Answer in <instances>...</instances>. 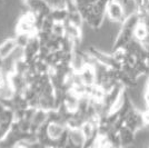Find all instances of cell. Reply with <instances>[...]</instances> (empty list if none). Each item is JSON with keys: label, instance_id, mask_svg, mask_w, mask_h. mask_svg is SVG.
Here are the masks:
<instances>
[{"label": "cell", "instance_id": "6da1fadb", "mask_svg": "<svg viewBox=\"0 0 149 148\" xmlns=\"http://www.w3.org/2000/svg\"><path fill=\"white\" fill-rule=\"evenodd\" d=\"M106 15L113 22L123 24L126 19V13L123 2H120L119 0H109L107 3Z\"/></svg>", "mask_w": 149, "mask_h": 148}, {"label": "cell", "instance_id": "7a4b0ae2", "mask_svg": "<svg viewBox=\"0 0 149 148\" xmlns=\"http://www.w3.org/2000/svg\"><path fill=\"white\" fill-rule=\"evenodd\" d=\"M88 52L93 56L97 61L101 62V64H104V65L108 66V67L115 68V69H121V65H123V64L120 61H118V60L113 57L112 54L109 55V54L102 52V51H100V50L96 49L95 47H89Z\"/></svg>", "mask_w": 149, "mask_h": 148}, {"label": "cell", "instance_id": "3957f363", "mask_svg": "<svg viewBox=\"0 0 149 148\" xmlns=\"http://www.w3.org/2000/svg\"><path fill=\"white\" fill-rule=\"evenodd\" d=\"M125 125L130 128L132 131L137 133L139 129H141L143 127H145V121H143V112L139 111L137 108H135L134 110L130 112V115L126 118V121H125Z\"/></svg>", "mask_w": 149, "mask_h": 148}, {"label": "cell", "instance_id": "277c9868", "mask_svg": "<svg viewBox=\"0 0 149 148\" xmlns=\"http://www.w3.org/2000/svg\"><path fill=\"white\" fill-rule=\"evenodd\" d=\"M132 38H134V30L130 28L125 27V26H121L118 36L116 38V41L112 46V51L120 49V48H124Z\"/></svg>", "mask_w": 149, "mask_h": 148}, {"label": "cell", "instance_id": "5b68a950", "mask_svg": "<svg viewBox=\"0 0 149 148\" xmlns=\"http://www.w3.org/2000/svg\"><path fill=\"white\" fill-rule=\"evenodd\" d=\"M65 130L66 129L61 125V123L50 121V124L47 126V135L50 138V140H58L65 133Z\"/></svg>", "mask_w": 149, "mask_h": 148}, {"label": "cell", "instance_id": "8992f818", "mask_svg": "<svg viewBox=\"0 0 149 148\" xmlns=\"http://www.w3.org/2000/svg\"><path fill=\"white\" fill-rule=\"evenodd\" d=\"M119 135H120V139H121V147L130 146L131 144L135 142V135H136V133L132 131L130 128H128L126 125H124L120 128Z\"/></svg>", "mask_w": 149, "mask_h": 148}, {"label": "cell", "instance_id": "52a82bcc", "mask_svg": "<svg viewBox=\"0 0 149 148\" xmlns=\"http://www.w3.org/2000/svg\"><path fill=\"white\" fill-rule=\"evenodd\" d=\"M16 40L13 39H7L0 46V58H6L13 52V50L16 48Z\"/></svg>", "mask_w": 149, "mask_h": 148}, {"label": "cell", "instance_id": "ba28073f", "mask_svg": "<svg viewBox=\"0 0 149 148\" xmlns=\"http://www.w3.org/2000/svg\"><path fill=\"white\" fill-rule=\"evenodd\" d=\"M148 27L146 26V24L143 21H140L135 28V30H134V37L138 39V40H140V41H143L146 39V37L148 36Z\"/></svg>", "mask_w": 149, "mask_h": 148}, {"label": "cell", "instance_id": "9c48e42d", "mask_svg": "<svg viewBox=\"0 0 149 148\" xmlns=\"http://www.w3.org/2000/svg\"><path fill=\"white\" fill-rule=\"evenodd\" d=\"M134 66L137 69V71L140 74V76H143V75L149 76V61L141 60V59H137Z\"/></svg>", "mask_w": 149, "mask_h": 148}, {"label": "cell", "instance_id": "30bf717a", "mask_svg": "<svg viewBox=\"0 0 149 148\" xmlns=\"http://www.w3.org/2000/svg\"><path fill=\"white\" fill-rule=\"evenodd\" d=\"M46 117L47 116H46V114L42 110L36 111L35 115H33V123H35V125H40L42 121H45Z\"/></svg>", "mask_w": 149, "mask_h": 148}, {"label": "cell", "instance_id": "8fae6325", "mask_svg": "<svg viewBox=\"0 0 149 148\" xmlns=\"http://www.w3.org/2000/svg\"><path fill=\"white\" fill-rule=\"evenodd\" d=\"M143 121H145V125L146 126H149V110H146L143 112Z\"/></svg>", "mask_w": 149, "mask_h": 148}, {"label": "cell", "instance_id": "7c38bea8", "mask_svg": "<svg viewBox=\"0 0 149 148\" xmlns=\"http://www.w3.org/2000/svg\"><path fill=\"white\" fill-rule=\"evenodd\" d=\"M141 21H143L146 24V26L148 27L149 29V13H147V15H141Z\"/></svg>", "mask_w": 149, "mask_h": 148}, {"label": "cell", "instance_id": "4fadbf2b", "mask_svg": "<svg viewBox=\"0 0 149 148\" xmlns=\"http://www.w3.org/2000/svg\"><path fill=\"white\" fill-rule=\"evenodd\" d=\"M145 101H146V104L149 103V80H148V82H147L146 90H145Z\"/></svg>", "mask_w": 149, "mask_h": 148}]
</instances>
